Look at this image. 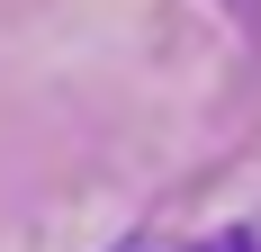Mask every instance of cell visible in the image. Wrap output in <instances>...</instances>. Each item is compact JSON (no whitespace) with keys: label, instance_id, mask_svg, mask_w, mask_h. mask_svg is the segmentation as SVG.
<instances>
[{"label":"cell","instance_id":"obj_1","mask_svg":"<svg viewBox=\"0 0 261 252\" xmlns=\"http://www.w3.org/2000/svg\"><path fill=\"white\" fill-rule=\"evenodd\" d=\"M207 252H261V216H252V225H225Z\"/></svg>","mask_w":261,"mask_h":252},{"label":"cell","instance_id":"obj_2","mask_svg":"<svg viewBox=\"0 0 261 252\" xmlns=\"http://www.w3.org/2000/svg\"><path fill=\"white\" fill-rule=\"evenodd\" d=\"M117 252H207V243H171V234H135V243H117Z\"/></svg>","mask_w":261,"mask_h":252}]
</instances>
